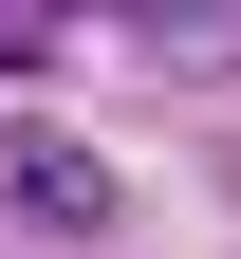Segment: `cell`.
I'll return each mask as SVG.
<instances>
[{
    "label": "cell",
    "mask_w": 241,
    "mask_h": 259,
    "mask_svg": "<svg viewBox=\"0 0 241 259\" xmlns=\"http://www.w3.org/2000/svg\"><path fill=\"white\" fill-rule=\"evenodd\" d=\"M19 204H38L56 241H93V222H112V204H93V167H75V148H19Z\"/></svg>",
    "instance_id": "cell-1"
}]
</instances>
